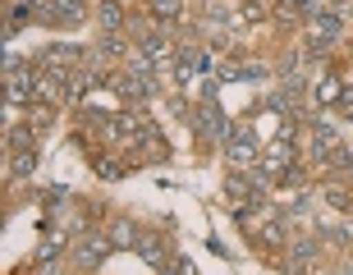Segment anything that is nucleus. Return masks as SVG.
<instances>
[{
	"mask_svg": "<svg viewBox=\"0 0 353 275\" xmlns=\"http://www.w3.org/2000/svg\"><path fill=\"white\" fill-rule=\"evenodd\" d=\"M83 14H88V0H55V19L60 23H79Z\"/></svg>",
	"mask_w": 353,
	"mask_h": 275,
	"instance_id": "obj_25",
	"label": "nucleus"
},
{
	"mask_svg": "<svg viewBox=\"0 0 353 275\" xmlns=\"http://www.w3.org/2000/svg\"><path fill=\"white\" fill-rule=\"evenodd\" d=\"M294 165H299V152H294V138H271V147L262 152V170L271 174L275 183H280V179H285L289 170H294Z\"/></svg>",
	"mask_w": 353,
	"mask_h": 275,
	"instance_id": "obj_5",
	"label": "nucleus"
},
{
	"mask_svg": "<svg viewBox=\"0 0 353 275\" xmlns=\"http://www.w3.org/2000/svg\"><path fill=\"white\" fill-rule=\"evenodd\" d=\"M239 23H262V19H266V10H262V5H239Z\"/></svg>",
	"mask_w": 353,
	"mask_h": 275,
	"instance_id": "obj_30",
	"label": "nucleus"
},
{
	"mask_svg": "<svg viewBox=\"0 0 353 275\" xmlns=\"http://www.w3.org/2000/svg\"><path fill=\"white\" fill-rule=\"evenodd\" d=\"M307 46H312V51H326L330 41H340L344 37V14H335V10H326V14H312V19H307Z\"/></svg>",
	"mask_w": 353,
	"mask_h": 275,
	"instance_id": "obj_4",
	"label": "nucleus"
},
{
	"mask_svg": "<svg viewBox=\"0 0 353 275\" xmlns=\"http://www.w3.org/2000/svg\"><path fill=\"white\" fill-rule=\"evenodd\" d=\"M257 143H262V133L257 129H230V138H225V156H230V170H252V165H262V156H257Z\"/></svg>",
	"mask_w": 353,
	"mask_h": 275,
	"instance_id": "obj_1",
	"label": "nucleus"
},
{
	"mask_svg": "<svg viewBox=\"0 0 353 275\" xmlns=\"http://www.w3.org/2000/svg\"><path fill=\"white\" fill-rule=\"evenodd\" d=\"M138 51L147 55V60H157V65H165L174 55V46H170V37L161 32V28H152V23H138Z\"/></svg>",
	"mask_w": 353,
	"mask_h": 275,
	"instance_id": "obj_9",
	"label": "nucleus"
},
{
	"mask_svg": "<svg viewBox=\"0 0 353 275\" xmlns=\"http://www.w3.org/2000/svg\"><path fill=\"white\" fill-rule=\"evenodd\" d=\"M133 74V79H143V83H152V88H157V60H147L143 51L138 55H129V65H124Z\"/></svg>",
	"mask_w": 353,
	"mask_h": 275,
	"instance_id": "obj_22",
	"label": "nucleus"
},
{
	"mask_svg": "<svg viewBox=\"0 0 353 275\" xmlns=\"http://www.w3.org/2000/svg\"><path fill=\"white\" fill-rule=\"evenodd\" d=\"M110 252H115V243H110V238H97V234H88V238H79V243H74V257H79L83 271L105 266V262H110Z\"/></svg>",
	"mask_w": 353,
	"mask_h": 275,
	"instance_id": "obj_7",
	"label": "nucleus"
},
{
	"mask_svg": "<svg viewBox=\"0 0 353 275\" xmlns=\"http://www.w3.org/2000/svg\"><path fill=\"white\" fill-rule=\"evenodd\" d=\"M5 147L10 152H32V129H10L5 133Z\"/></svg>",
	"mask_w": 353,
	"mask_h": 275,
	"instance_id": "obj_28",
	"label": "nucleus"
},
{
	"mask_svg": "<svg viewBox=\"0 0 353 275\" xmlns=\"http://www.w3.org/2000/svg\"><path fill=\"white\" fill-rule=\"evenodd\" d=\"M105 88L115 92L119 101H152V96H157V88H152V83H143V79H133L129 69H124V74H110V83H105Z\"/></svg>",
	"mask_w": 353,
	"mask_h": 275,
	"instance_id": "obj_8",
	"label": "nucleus"
},
{
	"mask_svg": "<svg viewBox=\"0 0 353 275\" xmlns=\"http://www.w3.org/2000/svg\"><path fill=\"white\" fill-rule=\"evenodd\" d=\"M133 252H138V257H143V262L152 266V271H165V266H170V257H174L170 243H165L161 234H143V243H138Z\"/></svg>",
	"mask_w": 353,
	"mask_h": 275,
	"instance_id": "obj_12",
	"label": "nucleus"
},
{
	"mask_svg": "<svg viewBox=\"0 0 353 275\" xmlns=\"http://www.w3.org/2000/svg\"><path fill=\"white\" fill-rule=\"evenodd\" d=\"M32 96H37V79H32L28 69L5 74V101L10 105H32Z\"/></svg>",
	"mask_w": 353,
	"mask_h": 275,
	"instance_id": "obj_10",
	"label": "nucleus"
},
{
	"mask_svg": "<svg viewBox=\"0 0 353 275\" xmlns=\"http://www.w3.org/2000/svg\"><path fill=\"white\" fill-rule=\"evenodd\" d=\"M312 96H316V105H335V110H340L344 83H340V79H321V83H316V92H312Z\"/></svg>",
	"mask_w": 353,
	"mask_h": 275,
	"instance_id": "obj_21",
	"label": "nucleus"
},
{
	"mask_svg": "<svg viewBox=\"0 0 353 275\" xmlns=\"http://www.w3.org/2000/svg\"><path fill=\"white\" fill-rule=\"evenodd\" d=\"M138 147H143L147 156H161V161L170 156V143H165V133H161L157 124H147V129H143V143H138Z\"/></svg>",
	"mask_w": 353,
	"mask_h": 275,
	"instance_id": "obj_19",
	"label": "nucleus"
},
{
	"mask_svg": "<svg viewBox=\"0 0 353 275\" xmlns=\"http://www.w3.org/2000/svg\"><path fill=\"white\" fill-rule=\"evenodd\" d=\"M147 10H152V19H161V23H174L183 14V0H147Z\"/></svg>",
	"mask_w": 353,
	"mask_h": 275,
	"instance_id": "obj_24",
	"label": "nucleus"
},
{
	"mask_svg": "<svg viewBox=\"0 0 353 275\" xmlns=\"http://www.w3.org/2000/svg\"><path fill=\"white\" fill-rule=\"evenodd\" d=\"M321 238H330V243H344V248H349V243H353V221H349V216L330 221L326 230H321Z\"/></svg>",
	"mask_w": 353,
	"mask_h": 275,
	"instance_id": "obj_23",
	"label": "nucleus"
},
{
	"mask_svg": "<svg viewBox=\"0 0 353 275\" xmlns=\"http://www.w3.org/2000/svg\"><path fill=\"white\" fill-rule=\"evenodd\" d=\"M197 74H211V51H197V46H188V51L174 55V83H179V88H188Z\"/></svg>",
	"mask_w": 353,
	"mask_h": 275,
	"instance_id": "obj_6",
	"label": "nucleus"
},
{
	"mask_svg": "<svg viewBox=\"0 0 353 275\" xmlns=\"http://www.w3.org/2000/svg\"><path fill=\"white\" fill-rule=\"evenodd\" d=\"M60 252H65V234H51V238H41V243H37L32 262H37V266H55V262H60Z\"/></svg>",
	"mask_w": 353,
	"mask_h": 275,
	"instance_id": "obj_18",
	"label": "nucleus"
},
{
	"mask_svg": "<svg viewBox=\"0 0 353 275\" xmlns=\"http://www.w3.org/2000/svg\"><path fill=\"white\" fill-rule=\"evenodd\" d=\"M41 60H46V69H51V74H65V79H69V69L83 60V51H79V46H46V51H41Z\"/></svg>",
	"mask_w": 353,
	"mask_h": 275,
	"instance_id": "obj_15",
	"label": "nucleus"
},
{
	"mask_svg": "<svg viewBox=\"0 0 353 275\" xmlns=\"http://www.w3.org/2000/svg\"><path fill=\"white\" fill-rule=\"evenodd\" d=\"M32 170H37V152H10V179H32Z\"/></svg>",
	"mask_w": 353,
	"mask_h": 275,
	"instance_id": "obj_20",
	"label": "nucleus"
},
{
	"mask_svg": "<svg viewBox=\"0 0 353 275\" xmlns=\"http://www.w3.org/2000/svg\"><path fill=\"white\" fill-rule=\"evenodd\" d=\"M316 252H321V238H294L289 243V275H303L316 262Z\"/></svg>",
	"mask_w": 353,
	"mask_h": 275,
	"instance_id": "obj_14",
	"label": "nucleus"
},
{
	"mask_svg": "<svg viewBox=\"0 0 353 275\" xmlns=\"http://www.w3.org/2000/svg\"><path fill=\"white\" fill-rule=\"evenodd\" d=\"M340 129L330 124V119H307V152H312V161H321L326 165L335 152H340Z\"/></svg>",
	"mask_w": 353,
	"mask_h": 275,
	"instance_id": "obj_3",
	"label": "nucleus"
},
{
	"mask_svg": "<svg viewBox=\"0 0 353 275\" xmlns=\"http://www.w3.org/2000/svg\"><path fill=\"white\" fill-rule=\"evenodd\" d=\"M97 23H101V32H119L124 28V0H101L97 5Z\"/></svg>",
	"mask_w": 353,
	"mask_h": 275,
	"instance_id": "obj_17",
	"label": "nucleus"
},
{
	"mask_svg": "<svg viewBox=\"0 0 353 275\" xmlns=\"http://www.w3.org/2000/svg\"><path fill=\"white\" fill-rule=\"evenodd\" d=\"M188 124H193V133H197V143H216V138H230V124H225V115H221V105L211 101H197V110L188 115Z\"/></svg>",
	"mask_w": 353,
	"mask_h": 275,
	"instance_id": "obj_2",
	"label": "nucleus"
},
{
	"mask_svg": "<svg viewBox=\"0 0 353 275\" xmlns=\"http://www.w3.org/2000/svg\"><path fill=\"white\" fill-rule=\"evenodd\" d=\"M321 197H326L330 211H340V216L349 211V188H344V183H326V193H321Z\"/></svg>",
	"mask_w": 353,
	"mask_h": 275,
	"instance_id": "obj_26",
	"label": "nucleus"
},
{
	"mask_svg": "<svg viewBox=\"0 0 353 275\" xmlns=\"http://www.w3.org/2000/svg\"><path fill=\"white\" fill-rule=\"evenodd\" d=\"M225 83H262L266 79V65H221L216 69Z\"/></svg>",
	"mask_w": 353,
	"mask_h": 275,
	"instance_id": "obj_16",
	"label": "nucleus"
},
{
	"mask_svg": "<svg viewBox=\"0 0 353 275\" xmlns=\"http://www.w3.org/2000/svg\"><path fill=\"white\" fill-rule=\"evenodd\" d=\"M69 96H74V88H69L65 74H51V69H46L37 79V101L41 105H60V101H69Z\"/></svg>",
	"mask_w": 353,
	"mask_h": 275,
	"instance_id": "obj_11",
	"label": "nucleus"
},
{
	"mask_svg": "<svg viewBox=\"0 0 353 275\" xmlns=\"http://www.w3.org/2000/svg\"><path fill=\"white\" fill-rule=\"evenodd\" d=\"M161 275H202V271H197V262L188 257V252H174V257H170V266H165Z\"/></svg>",
	"mask_w": 353,
	"mask_h": 275,
	"instance_id": "obj_27",
	"label": "nucleus"
},
{
	"mask_svg": "<svg viewBox=\"0 0 353 275\" xmlns=\"http://www.w3.org/2000/svg\"><path fill=\"white\" fill-rule=\"evenodd\" d=\"M97 174H101V179H124V165H119L115 156H97Z\"/></svg>",
	"mask_w": 353,
	"mask_h": 275,
	"instance_id": "obj_29",
	"label": "nucleus"
},
{
	"mask_svg": "<svg viewBox=\"0 0 353 275\" xmlns=\"http://www.w3.org/2000/svg\"><path fill=\"white\" fill-rule=\"evenodd\" d=\"M101 51L105 55H124V37H119V32H101Z\"/></svg>",
	"mask_w": 353,
	"mask_h": 275,
	"instance_id": "obj_31",
	"label": "nucleus"
},
{
	"mask_svg": "<svg viewBox=\"0 0 353 275\" xmlns=\"http://www.w3.org/2000/svg\"><path fill=\"white\" fill-rule=\"evenodd\" d=\"M105 238H110V243H115V252L119 248H138V243H143V230H138V221H129V216H115V221H110V230H105Z\"/></svg>",
	"mask_w": 353,
	"mask_h": 275,
	"instance_id": "obj_13",
	"label": "nucleus"
},
{
	"mask_svg": "<svg viewBox=\"0 0 353 275\" xmlns=\"http://www.w3.org/2000/svg\"><path fill=\"white\" fill-rule=\"evenodd\" d=\"M60 202H65V193H60V188H55V193H46V197H41V207H46V211H55V207H60Z\"/></svg>",
	"mask_w": 353,
	"mask_h": 275,
	"instance_id": "obj_32",
	"label": "nucleus"
}]
</instances>
